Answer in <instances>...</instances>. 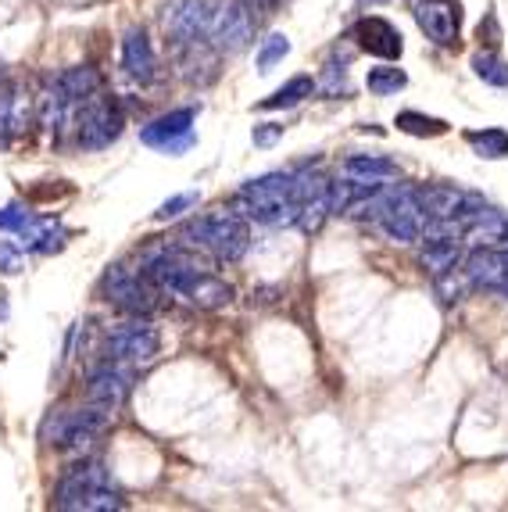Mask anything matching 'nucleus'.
Segmentation results:
<instances>
[{
    "label": "nucleus",
    "mask_w": 508,
    "mask_h": 512,
    "mask_svg": "<svg viewBox=\"0 0 508 512\" xmlns=\"http://www.w3.org/2000/svg\"><path fill=\"white\" fill-rule=\"evenodd\" d=\"M33 219H36V215L26 212L22 205L0 208V230H4V233H18V237H22V233H26L29 226H33Z\"/></svg>",
    "instance_id": "393cba45"
},
{
    "label": "nucleus",
    "mask_w": 508,
    "mask_h": 512,
    "mask_svg": "<svg viewBox=\"0 0 508 512\" xmlns=\"http://www.w3.org/2000/svg\"><path fill=\"white\" fill-rule=\"evenodd\" d=\"M473 72L483 79V83H491V86H508V65L498 58V54L491 51H480L473 58Z\"/></svg>",
    "instance_id": "5701e85b"
},
{
    "label": "nucleus",
    "mask_w": 508,
    "mask_h": 512,
    "mask_svg": "<svg viewBox=\"0 0 508 512\" xmlns=\"http://www.w3.org/2000/svg\"><path fill=\"white\" fill-rule=\"evenodd\" d=\"M237 205L247 219H258L265 226H297V190L294 172H272L262 180H251L240 187Z\"/></svg>",
    "instance_id": "f257e3e1"
},
{
    "label": "nucleus",
    "mask_w": 508,
    "mask_h": 512,
    "mask_svg": "<svg viewBox=\"0 0 508 512\" xmlns=\"http://www.w3.org/2000/svg\"><path fill=\"white\" fill-rule=\"evenodd\" d=\"M315 94V79L312 76H294L287 86H280L272 97H265L258 108L262 111H280V108H297L301 101H308V97Z\"/></svg>",
    "instance_id": "aec40b11"
},
{
    "label": "nucleus",
    "mask_w": 508,
    "mask_h": 512,
    "mask_svg": "<svg viewBox=\"0 0 508 512\" xmlns=\"http://www.w3.org/2000/svg\"><path fill=\"white\" fill-rule=\"evenodd\" d=\"M161 351V333L147 323H129L104 337V355L126 366H147Z\"/></svg>",
    "instance_id": "1a4fd4ad"
},
{
    "label": "nucleus",
    "mask_w": 508,
    "mask_h": 512,
    "mask_svg": "<svg viewBox=\"0 0 508 512\" xmlns=\"http://www.w3.org/2000/svg\"><path fill=\"white\" fill-rule=\"evenodd\" d=\"M344 172L355 176V180H362V183H376V187H383L387 180L398 176V165L390 162V158H383V154H355V158L344 162Z\"/></svg>",
    "instance_id": "f3484780"
},
{
    "label": "nucleus",
    "mask_w": 508,
    "mask_h": 512,
    "mask_svg": "<svg viewBox=\"0 0 508 512\" xmlns=\"http://www.w3.org/2000/svg\"><path fill=\"white\" fill-rule=\"evenodd\" d=\"M119 133H122V111L111 97H104L101 90H97V94H90L86 101H79V108H76L79 147L97 151V147H108Z\"/></svg>",
    "instance_id": "39448f33"
},
{
    "label": "nucleus",
    "mask_w": 508,
    "mask_h": 512,
    "mask_svg": "<svg viewBox=\"0 0 508 512\" xmlns=\"http://www.w3.org/2000/svg\"><path fill=\"white\" fill-rule=\"evenodd\" d=\"M122 505L126 502L111 487V477L101 462H83L76 470H68L54 491V509L65 512H111Z\"/></svg>",
    "instance_id": "f03ea898"
},
{
    "label": "nucleus",
    "mask_w": 508,
    "mask_h": 512,
    "mask_svg": "<svg viewBox=\"0 0 508 512\" xmlns=\"http://www.w3.org/2000/svg\"><path fill=\"white\" fill-rule=\"evenodd\" d=\"M254 36L251 8L244 0H219L215 4L212 29H208V43H212L219 54H237L244 51Z\"/></svg>",
    "instance_id": "0eeeda50"
},
{
    "label": "nucleus",
    "mask_w": 508,
    "mask_h": 512,
    "mask_svg": "<svg viewBox=\"0 0 508 512\" xmlns=\"http://www.w3.org/2000/svg\"><path fill=\"white\" fill-rule=\"evenodd\" d=\"M365 208H373L376 222H380V230L387 233L390 240H398V244H412V240L423 237L426 230V215L415 201V187H401V190H390V194H373V205L369 201H358V212Z\"/></svg>",
    "instance_id": "20e7f679"
},
{
    "label": "nucleus",
    "mask_w": 508,
    "mask_h": 512,
    "mask_svg": "<svg viewBox=\"0 0 508 512\" xmlns=\"http://www.w3.org/2000/svg\"><path fill=\"white\" fill-rule=\"evenodd\" d=\"M394 126L408 137H444L448 133V122L433 119V115H423V111H398Z\"/></svg>",
    "instance_id": "412c9836"
},
{
    "label": "nucleus",
    "mask_w": 508,
    "mask_h": 512,
    "mask_svg": "<svg viewBox=\"0 0 508 512\" xmlns=\"http://www.w3.org/2000/svg\"><path fill=\"white\" fill-rule=\"evenodd\" d=\"M111 419V409L104 405H86V409H76V412H58V416L47 423V437L51 444L58 448H68V452H83L86 444L94 441L104 427H108Z\"/></svg>",
    "instance_id": "423d86ee"
},
{
    "label": "nucleus",
    "mask_w": 508,
    "mask_h": 512,
    "mask_svg": "<svg viewBox=\"0 0 508 512\" xmlns=\"http://www.w3.org/2000/svg\"><path fill=\"white\" fill-rule=\"evenodd\" d=\"M365 86H369V94L390 97V94H398V90H405L408 76L401 69H394V65H380V69H369V76H365Z\"/></svg>",
    "instance_id": "4be33fe9"
},
{
    "label": "nucleus",
    "mask_w": 508,
    "mask_h": 512,
    "mask_svg": "<svg viewBox=\"0 0 508 512\" xmlns=\"http://www.w3.org/2000/svg\"><path fill=\"white\" fill-rule=\"evenodd\" d=\"M355 40L365 54H373V58H383V61L401 58V51H405L398 26H390L387 18H380V15L362 18V22L355 26Z\"/></svg>",
    "instance_id": "2eb2a0df"
},
{
    "label": "nucleus",
    "mask_w": 508,
    "mask_h": 512,
    "mask_svg": "<svg viewBox=\"0 0 508 512\" xmlns=\"http://www.w3.org/2000/svg\"><path fill=\"white\" fill-rule=\"evenodd\" d=\"M415 201L423 208L426 222H458L473 205H480V197L469 190L444 187V183H430V187H415Z\"/></svg>",
    "instance_id": "f8f14e48"
},
{
    "label": "nucleus",
    "mask_w": 508,
    "mask_h": 512,
    "mask_svg": "<svg viewBox=\"0 0 508 512\" xmlns=\"http://www.w3.org/2000/svg\"><path fill=\"white\" fill-rule=\"evenodd\" d=\"M54 83H58V90L68 97V104H79V101H86L90 94H97V90H101V76H97L94 69H86V65H83V69L61 72Z\"/></svg>",
    "instance_id": "6ab92c4d"
},
{
    "label": "nucleus",
    "mask_w": 508,
    "mask_h": 512,
    "mask_svg": "<svg viewBox=\"0 0 508 512\" xmlns=\"http://www.w3.org/2000/svg\"><path fill=\"white\" fill-rule=\"evenodd\" d=\"M466 144L473 147L480 158H487V162H501V158H508V129H501V126L469 129Z\"/></svg>",
    "instance_id": "a211bd4d"
},
{
    "label": "nucleus",
    "mask_w": 508,
    "mask_h": 512,
    "mask_svg": "<svg viewBox=\"0 0 508 512\" xmlns=\"http://www.w3.org/2000/svg\"><path fill=\"white\" fill-rule=\"evenodd\" d=\"M412 15L426 40L437 47H455L458 29H462V4L458 0H412Z\"/></svg>",
    "instance_id": "9b49d317"
},
{
    "label": "nucleus",
    "mask_w": 508,
    "mask_h": 512,
    "mask_svg": "<svg viewBox=\"0 0 508 512\" xmlns=\"http://www.w3.org/2000/svg\"><path fill=\"white\" fill-rule=\"evenodd\" d=\"M0 319H8V301H4V294H0Z\"/></svg>",
    "instance_id": "c85d7f7f"
},
{
    "label": "nucleus",
    "mask_w": 508,
    "mask_h": 512,
    "mask_svg": "<svg viewBox=\"0 0 508 512\" xmlns=\"http://www.w3.org/2000/svg\"><path fill=\"white\" fill-rule=\"evenodd\" d=\"M129 391H133V373L126 369V362H115V359L97 366L94 373H90V384H86V398L111 412L126 402Z\"/></svg>",
    "instance_id": "4468645a"
},
{
    "label": "nucleus",
    "mask_w": 508,
    "mask_h": 512,
    "mask_svg": "<svg viewBox=\"0 0 508 512\" xmlns=\"http://www.w3.org/2000/svg\"><path fill=\"white\" fill-rule=\"evenodd\" d=\"M215 4L219 0H172L161 22H165V33L172 43L183 40H208V29H212Z\"/></svg>",
    "instance_id": "9d476101"
},
{
    "label": "nucleus",
    "mask_w": 508,
    "mask_h": 512,
    "mask_svg": "<svg viewBox=\"0 0 508 512\" xmlns=\"http://www.w3.org/2000/svg\"><path fill=\"white\" fill-rule=\"evenodd\" d=\"M104 291H108V301L122 312H151L154 308V294H151V283H147L144 273H133L126 265H115L108 276H104Z\"/></svg>",
    "instance_id": "ddd939ff"
},
{
    "label": "nucleus",
    "mask_w": 508,
    "mask_h": 512,
    "mask_svg": "<svg viewBox=\"0 0 508 512\" xmlns=\"http://www.w3.org/2000/svg\"><path fill=\"white\" fill-rule=\"evenodd\" d=\"M280 137H283V126H272V122H265V126H254V144L269 147L272 140H280Z\"/></svg>",
    "instance_id": "cd10ccee"
},
{
    "label": "nucleus",
    "mask_w": 508,
    "mask_h": 512,
    "mask_svg": "<svg viewBox=\"0 0 508 512\" xmlns=\"http://www.w3.org/2000/svg\"><path fill=\"white\" fill-rule=\"evenodd\" d=\"M194 205H197V194H190V190H187V194H176L172 201H165V205H161L158 212H154V219H158V222H169V219H176V215L187 212V208H194Z\"/></svg>",
    "instance_id": "a878e982"
},
{
    "label": "nucleus",
    "mask_w": 508,
    "mask_h": 512,
    "mask_svg": "<svg viewBox=\"0 0 508 512\" xmlns=\"http://www.w3.org/2000/svg\"><path fill=\"white\" fill-rule=\"evenodd\" d=\"M183 240H190L194 248H204L219 262H240L247 255V244H251V230H247L244 215L229 212V208H215V212L187 222Z\"/></svg>",
    "instance_id": "7ed1b4c3"
},
{
    "label": "nucleus",
    "mask_w": 508,
    "mask_h": 512,
    "mask_svg": "<svg viewBox=\"0 0 508 512\" xmlns=\"http://www.w3.org/2000/svg\"><path fill=\"white\" fill-rule=\"evenodd\" d=\"M0 273L4 276L22 273V248L11 244V240H0Z\"/></svg>",
    "instance_id": "bb28decb"
},
{
    "label": "nucleus",
    "mask_w": 508,
    "mask_h": 512,
    "mask_svg": "<svg viewBox=\"0 0 508 512\" xmlns=\"http://www.w3.org/2000/svg\"><path fill=\"white\" fill-rule=\"evenodd\" d=\"M287 54H290V40L283 33H272L269 40L258 47V72H269L272 65H280Z\"/></svg>",
    "instance_id": "b1692460"
},
{
    "label": "nucleus",
    "mask_w": 508,
    "mask_h": 512,
    "mask_svg": "<svg viewBox=\"0 0 508 512\" xmlns=\"http://www.w3.org/2000/svg\"><path fill=\"white\" fill-rule=\"evenodd\" d=\"M194 122H197V108H176L169 115H158L154 122H147L140 129V140L154 151H165V154H183L197 144V133H194Z\"/></svg>",
    "instance_id": "6e6552de"
},
{
    "label": "nucleus",
    "mask_w": 508,
    "mask_h": 512,
    "mask_svg": "<svg viewBox=\"0 0 508 512\" xmlns=\"http://www.w3.org/2000/svg\"><path fill=\"white\" fill-rule=\"evenodd\" d=\"M122 69H126V76H133L136 83H151V79L158 76V58H154V47L144 29L133 26L122 36Z\"/></svg>",
    "instance_id": "dca6fc26"
}]
</instances>
